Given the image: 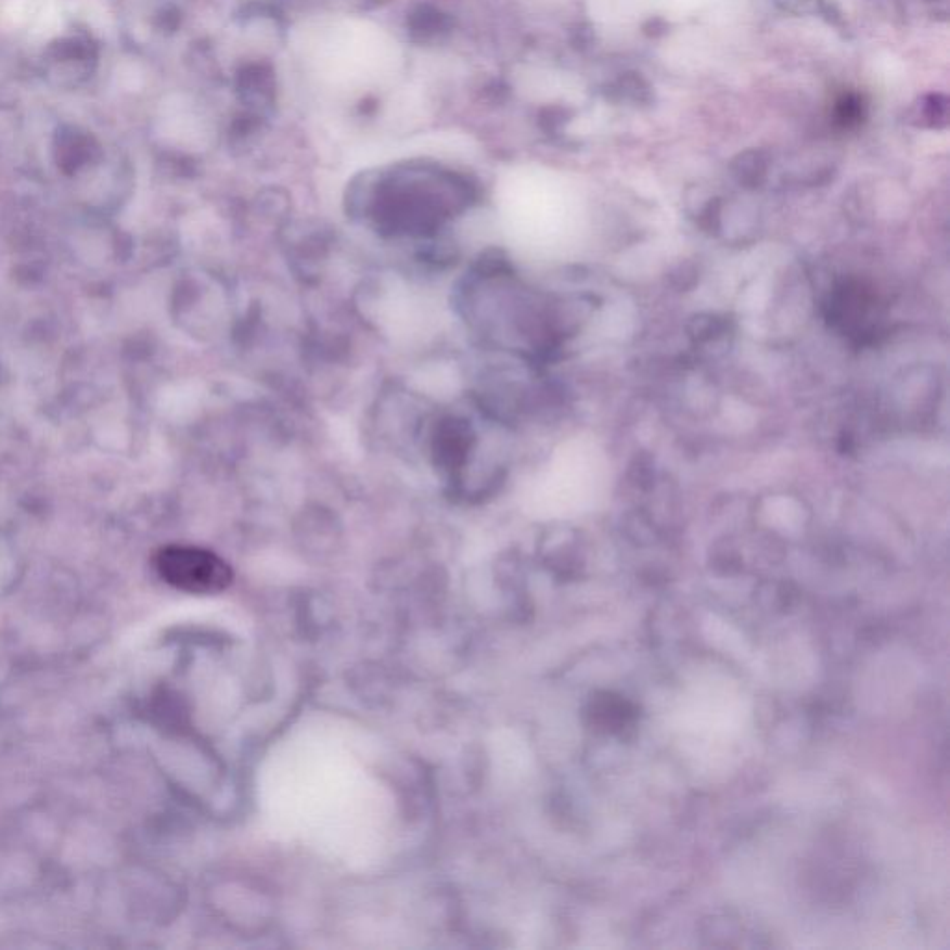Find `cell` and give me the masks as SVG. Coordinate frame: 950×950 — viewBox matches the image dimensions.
<instances>
[{"instance_id": "6da1fadb", "label": "cell", "mask_w": 950, "mask_h": 950, "mask_svg": "<svg viewBox=\"0 0 950 950\" xmlns=\"http://www.w3.org/2000/svg\"><path fill=\"white\" fill-rule=\"evenodd\" d=\"M158 576L173 589L190 594H218L232 583L231 566L219 555L197 546H166L156 553Z\"/></svg>"}, {"instance_id": "7a4b0ae2", "label": "cell", "mask_w": 950, "mask_h": 950, "mask_svg": "<svg viewBox=\"0 0 950 950\" xmlns=\"http://www.w3.org/2000/svg\"><path fill=\"white\" fill-rule=\"evenodd\" d=\"M874 307L876 299L871 294L861 290L860 286L845 284L843 288L835 290L828 305V318L845 333L865 336L876 329Z\"/></svg>"}, {"instance_id": "3957f363", "label": "cell", "mask_w": 950, "mask_h": 950, "mask_svg": "<svg viewBox=\"0 0 950 950\" xmlns=\"http://www.w3.org/2000/svg\"><path fill=\"white\" fill-rule=\"evenodd\" d=\"M4 17L38 38H52L64 26L60 0H4Z\"/></svg>"}, {"instance_id": "277c9868", "label": "cell", "mask_w": 950, "mask_h": 950, "mask_svg": "<svg viewBox=\"0 0 950 950\" xmlns=\"http://www.w3.org/2000/svg\"><path fill=\"white\" fill-rule=\"evenodd\" d=\"M687 331L694 342H709L726 333V320L717 314H700L689 321Z\"/></svg>"}]
</instances>
